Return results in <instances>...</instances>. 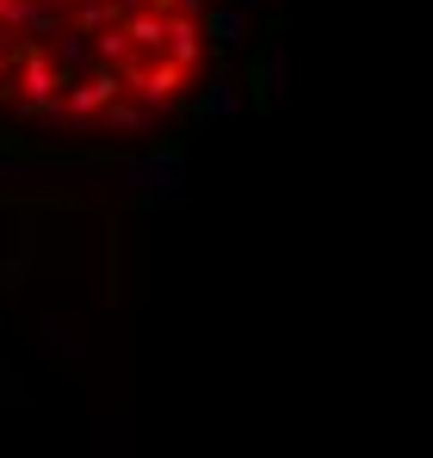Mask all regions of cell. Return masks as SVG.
Masks as SVG:
<instances>
[{"mask_svg": "<svg viewBox=\"0 0 433 458\" xmlns=\"http://www.w3.org/2000/svg\"><path fill=\"white\" fill-rule=\"evenodd\" d=\"M174 81H180V63H161V69H149V75H143V93H149V99H167Z\"/></svg>", "mask_w": 433, "mask_h": 458, "instance_id": "6da1fadb", "label": "cell"}, {"mask_svg": "<svg viewBox=\"0 0 433 458\" xmlns=\"http://www.w3.org/2000/svg\"><path fill=\"white\" fill-rule=\"evenodd\" d=\"M0 75H6V56H0Z\"/></svg>", "mask_w": 433, "mask_h": 458, "instance_id": "3957f363", "label": "cell"}, {"mask_svg": "<svg viewBox=\"0 0 433 458\" xmlns=\"http://www.w3.org/2000/svg\"><path fill=\"white\" fill-rule=\"evenodd\" d=\"M112 93H118V81H112V75L87 81V87H81V93H74V112H87V106H99V99H112Z\"/></svg>", "mask_w": 433, "mask_h": 458, "instance_id": "7a4b0ae2", "label": "cell"}]
</instances>
